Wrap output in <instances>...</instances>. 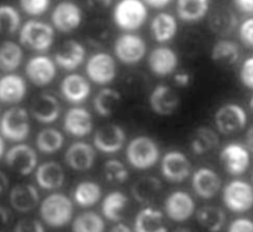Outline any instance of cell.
<instances>
[{
  "mask_svg": "<svg viewBox=\"0 0 253 232\" xmlns=\"http://www.w3.org/2000/svg\"><path fill=\"white\" fill-rule=\"evenodd\" d=\"M74 215L73 201L63 193H53L40 203L42 221L52 228H62L69 224Z\"/></svg>",
  "mask_w": 253,
  "mask_h": 232,
  "instance_id": "1",
  "label": "cell"
},
{
  "mask_svg": "<svg viewBox=\"0 0 253 232\" xmlns=\"http://www.w3.org/2000/svg\"><path fill=\"white\" fill-rule=\"evenodd\" d=\"M126 158L136 170L145 171L158 163L160 150L153 138L147 135H139L133 138L126 146Z\"/></svg>",
  "mask_w": 253,
  "mask_h": 232,
  "instance_id": "2",
  "label": "cell"
},
{
  "mask_svg": "<svg viewBox=\"0 0 253 232\" xmlns=\"http://www.w3.org/2000/svg\"><path fill=\"white\" fill-rule=\"evenodd\" d=\"M30 133V115L23 107H11L0 118V134L8 140L24 141L28 138Z\"/></svg>",
  "mask_w": 253,
  "mask_h": 232,
  "instance_id": "3",
  "label": "cell"
},
{
  "mask_svg": "<svg viewBox=\"0 0 253 232\" xmlns=\"http://www.w3.org/2000/svg\"><path fill=\"white\" fill-rule=\"evenodd\" d=\"M148 18V9L141 0H121L114 9L116 25L128 32L136 31L144 26Z\"/></svg>",
  "mask_w": 253,
  "mask_h": 232,
  "instance_id": "4",
  "label": "cell"
},
{
  "mask_svg": "<svg viewBox=\"0 0 253 232\" xmlns=\"http://www.w3.org/2000/svg\"><path fill=\"white\" fill-rule=\"evenodd\" d=\"M19 39L20 43L30 50L45 52L54 44L55 32L47 23L30 20L20 30Z\"/></svg>",
  "mask_w": 253,
  "mask_h": 232,
  "instance_id": "5",
  "label": "cell"
},
{
  "mask_svg": "<svg viewBox=\"0 0 253 232\" xmlns=\"http://www.w3.org/2000/svg\"><path fill=\"white\" fill-rule=\"evenodd\" d=\"M247 113L241 105L227 103L215 113V125L219 133L225 135L240 133L247 124Z\"/></svg>",
  "mask_w": 253,
  "mask_h": 232,
  "instance_id": "6",
  "label": "cell"
},
{
  "mask_svg": "<svg viewBox=\"0 0 253 232\" xmlns=\"http://www.w3.org/2000/svg\"><path fill=\"white\" fill-rule=\"evenodd\" d=\"M226 207L235 213H243L253 207V187L242 180H233L223 190Z\"/></svg>",
  "mask_w": 253,
  "mask_h": 232,
  "instance_id": "7",
  "label": "cell"
},
{
  "mask_svg": "<svg viewBox=\"0 0 253 232\" xmlns=\"http://www.w3.org/2000/svg\"><path fill=\"white\" fill-rule=\"evenodd\" d=\"M5 163L14 173L29 176L37 170L38 155L31 145L18 143L5 153Z\"/></svg>",
  "mask_w": 253,
  "mask_h": 232,
  "instance_id": "8",
  "label": "cell"
},
{
  "mask_svg": "<svg viewBox=\"0 0 253 232\" xmlns=\"http://www.w3.org/2000/svg\"><path fill=\"white\" fill-rule=\"evenodd\" d=\"M117 58L126 65H134L139 63L147 53L145 39L135 33H125L115 41L114 47Z\"/></svg>",
  "mask_w": 253,
  "mask_h": 232,
  "instance_id": "9",
  "label": "cell"
},
{
  "mask_svg": "<svg viewBox=\"0 0 253 232\" xmlns=\"http://www.w3.org/2000/svg\"><path fill=\"white\" fill-rule=\"evenodd\" d=\"M220 161L227 173L240 176L247 171L250 166L249 150L242 143L230 142L222 149Z\"/></svg>",
  "mask_w": 253,
  "mask_h": 232,
  "instance_id": "10",
  "label": "cell"
},
{
  "mask_svg": "<svg viewBox=\"0 0 253 232\" xmlns=\"http://www.w3.org/2000/svg\"><path fill=\"white\" fill-rule=\"evenodd\" d=\"M86 73L93 83L98 85H108L117 76L116 61L108 53H96L87 62Z\"/></svg>",
  "mask_w": 253,
  "mask_h": 232,
  "instance_id": "11",
  "label": "cell"
},
{
  "mask_svg": "<svg viewBox=\"0 0 253 232\" xmlns=\"http://www.w3.org/2000/svg\"><path fill=\"white\" fill-rule=\"evenodd\" d=\"M192 172V164L179 151L167 152L161 160V174L168 182L181 183Z\"/></svg>",
  "mask_w": 253,
  "mask_h": 232,
  "instance_id": "12",
  "label": "cell"
},
{
  "mask_svg": "<svg viewBox=\"0 0 253 232\" xmlns=\"http://www.w3.org/2000/svg\"><path fill=\"white\" fill-rule=\"evenodd\" d=\"M126 142V133L119 124H105L99 128L93 136V144L102 154L112 155L120 152Z\"/></svg>",
  "mask_w": 253,
  "mask_h": 232,
  "instance_id": "13",
  "label": "cell"
},
{
  "mask_svg": "<svg viewBox=\"0 0 253 232\" xmlns=\"http://www.w3.org/2000/svg\"><path fill=\"white\" fill-rule=\"evenodd\" d=\"M164 211L168 218L175 222H184L196 212V203L193 197L185 191H174L167 196L164 202Z\"/></svg>",
  "mask_w": 253,
  "mask_h": 232,
  "instance_id": "14",
  "label": "cell"
},
{
  "mask_svg": "<svg viewBox=\"0 0 253 232\" xmlns=\"http://www.w3.org/2000/svg\"><path fill=\"white\" fill-rule=\"evenodd\" d=\"M28 79L38 87L51 84L57 75L56 62L47 56H36L29 60L26 66Z\"/></svg>",
  "mask_w": 253,
  "mask_h": 232,
  "instance_id": "15",
  "label": "cell"
},
{
  "mask_svg": "<svg viewBox=\"0 0 253 232\" xmlns=\"http://www.w3.org/2000/svg\"><path fill=\"white\" fill-rule=\"evenodd\" d=\"M83 13L74 2L62 1L52 12V23L61 33H68L77 30L82 24Z\"/></svg>",
  "mask_w": 253,
  "mask_h": 232,
  "instance_id": "16",
  "label": "cell"
},
{
  "mask_svg": "<svg viewBox=\"0 0 253 232\" xmlns=\"http://www.w3.org/2000/svg\"><path fill=\"white\" fill-rule=\"evenodd\" d=\"M64 160L73 171L86 172L94 166L96 153L94 147L88 142L76 141L68 146Z\"/></svg>",
  "mask_w": 253,
  "mask_h": 232,
  "instance_id": "17",
  "label": "cell"
},
{
  "mask_svg": "<svg viewBox=\"0 0 253 232\" xmlns=\"http://www.w3.org/2000/svg\"><path fill=\"white\" fill-rule=\"evenodd\" d=\"M149 104L155 114L160 116H169L178 109L180 98L170 86L160 84L150 93Z\"/></svg>",
  "mask_w": 253,
  "mask_h": 232,
  "instance_id": "18",
  "label": "cell"
},
{
  "mask_svg": "<svg viewBox=\"0 0 253 232\" xmlns=\"http://www.w3.org/2000/svg\"><path fill=\"white\" fill-rule=\"evenodd\" d=\"M179 64L177 53L169 47L155 48L148 57V66L151 72L158 77L172 75Z\"/></svg>",
  "mask_w": 253,
  "mask_h": 232,
  "instance_id": "19",
  "label": "cell"
},
{
  "mask_svg": "<svg viewBox=\"0 0 253 232\" xmlns=\"http://www.w3.org/2000/svg\"><path fill=\"white\" fill-rule=\"evenodd\" d=\"M192 185L199 197L208 200L214 198L220 192L222 181L213 168L202 166L194 173Z\"/></svg>",
  "mask_w": 253,
  "mask_h": 232,
  "instance_id": "20",
  "label": "cell"
},
{
  "mask_svg": "<svg viewBox=\"0 0 253 232\" xmlns=\"http://www.w3.org/2000/svg\"><path fill=\"white\" fill-rule=\"evenodd\" d=\"M61 105L58 98L52 93H41L32 102L31 113L33 117L44 124L55 122L60 116Z\"/></svg>",
  "mask_w": 253,
  "mask_h": 232,
  "instance_id": "21",
  "label": "cell"
},
{
  "mask_svg": "<svg viewBox=\"0 0 253 232\" xmlns=\"http://www.w3.org/2000/svg\"><path fill=\"white\" fill-rule=\"evenodd\" d=\"M63 126L65 132L72 136H87L93 129L92 115L86 108L72 107L66 112Z\"/></svg>",
  "mask_w": 253,
  "mask_h": 232,
  "instance_id": "22",
  "label": "cell"
},
{
  "mask_svg": "<svg viewBox=\"0 0 253 232\" xmlns=\"http://www.w3.org/2000/svg\"><path fill=\"white\" fill-rule=\"evenodd\" d=\"M9 202L17 212L29 213L41 203L40 194L32 184H17L10 190Z\"/></svg>",
  "mask_w": 253,
  "mask_h": 232,
  "instance_id": "23",
  "label": "cell"
},
{
  "mask_svg": "<svg viewBox=\"0 0 253 232\" xmlns=\"http://www.w3.org/2000/svg\"><path fill=\"white\" fill-rule=\"evenodd\" d=\"M61 93L70 103H82L90 96V83L80 74H70L61 82Z\"/></svg>",
  "mask_w": 253,
  "mask_h": 232,
  "instance_id": "24",
  "label": "cell"
},
{
  "mask_svg": "<svg viewBox=\"0 0 253 232\" xmlns=\"http://www.w3.org/2000/svg\"><path fill=\"white\" fill-rule=\"evenodd\" d=\"M85 48L79 41L69 39L63 43L55 55L56 64L66 71L77 69L85 59Z\"/></svg>",
  "mask_w": 253,
  "mask_h": 232,
  "instance_id": "25",
  "label": "cell"
},
{
  "mask_svg": "<svg viewBox=\"0 0 253 232\" xmlns=\"http://www.w3.org/2000/svg\"><path fill=\"white\" fill-rule=\"evenodd\" d=\"M35 172L37 184L47 191L60 189L65 183L64 168L55 161L41 164Z\"/></svg>",
  "mask_w": 253,
  "mask_h": 232,
  "instance_id": "26",
  "label": "cell"
},
{
  "mask_svg": "<svg viewBox=\"0 0 253 232\" xmlns=\"http://www.w3.org/2000/svg\"><path fill=\"white\" fill-rule=\"evenodd\" d=\"M28 92L26 80L19 75L8 74L0 79V102L15 105L22 102Z\"/></svg>",
  "mask_w": 253,
  "mask_h": 232,
  "instance_id": "27",
  "label": "cell"
},
{
  "mask_svg": "<svg viewBox=\"0 0 253 232\" xmlns=\"http://www.w3.org/2000/svg\"><path fill=\"white\" fill-rule=\"evenodd\" d=\"M135 232H168L164 222L163 213L160 210L146 206L140 210L135 217Z\"/></svg>",
  "mask_w": 253,
  "mask_h": 232,
  "instance_id": "28",
  "label": "cell"
},
{
  "mask_svg": "<svg viewBox=\"0 0 253 232\" xmlns=\"http://www.w3.org/2000/svg\"><path fill=\"white\" fill-rule=\"evenodd\" d=\"M162 183L153 176H145L138 179L131 188L134 199L146 206L153 203L161 193Z\"/></svg>",
  "mask_w": 253,
  "mask_h": 232,
  "instance_id": "29",
  "label": "cell"
},
{
  "mask_svg": "<svg viewBox=\"0 0 253 232\" xmlns=\"http://www.w3.org/2000/svg\"><path fill=\"white\" fill-rule=\"evenodd\" d=\"M150 32L153 38L158 43H167L173 39L178 32L177 19L170 13L160 12L153 17Z\"/></svg>",
  "mask_w": 253,
  "mask_h": 232,
  "instance_id": "30",
  "label": "cell"
},
{
  "mask_svg": "<svg viewBox=\"0 0 253 232\" xmlns=\"http://www.w3.org/2000/svg\"><path fill=\"white\" fill-rule=\"evenodd\" d=\"M129 201V197L122 191H113L109 193L101 202V212L103 217L112 222H121Z\"/></svg>",
  "mask_w": 253,
  "mask_h": 232,
  "instance_id": "31",
  "label": "cell"
},
{
  "mask_svg": "<svg viewBox=\"0 0 253 232\" xmlns=\"http://www.w3.org/2000/svg\"><path fill=\"white\" fill-rule=\"evenodd\" d=\"M210 10V0H177L176 12L184 23H199Z\"/></svg>",
  "mask_w": 253,
  "mask_h": 232,
  "instance_id": "32",
  "label": "cell"
},
{
  "mask_svg": "<svg viewBox=\"0 0 253 232\" xmlns=\"http://www.w3.org/2000/svg\"><path fill=\"white\" fill-rule=\"evenodd\" d=\"M240 48L234 40L221 38L212 48L211 58L216 64L222 66H233L240 59Z\"/></svg>",
  "mask_w": 253,
  "mask_h": 232,
  "instance_id": "33",
  "label": "cell"
},
{
  "mask_svg": "<svg viewBox=\"0 0 253 232\" xmlns=\"http://www.w3.org/2000/svg\"><path fill=\"white\" fill-rule=\"evenodd\" d=\"M73 202L82 208H90L96 205L102 196L100 186L94 181H81L73 190Z\"/></svg>",
  "mask_w": 253,
  "mask_h": 232,
  "instance_id": "34",
  "label": "cell"
},
{
  "mask_svg": "<svg viewBox=\"0 0 253 232\" xmlns=\"http://www.w3.org/2000/svg\"><path fill=\"white\" fill-rule=\"evenodd\" d=\"M219 143V135L209 126H200L195 131L191 139L192 151L198 156L216 150Z\"/></svg>",
  "mask_w": 253,
  "mask_h": 232,
  "instance_id": "35",
  "label": "cell"
},
{
  "mask_svg": "<svg viewBox=\"0 0 253 232\" xmlns=\"http://www.w3.org/2000/svg\"><path fill=\"white\" fill-rule=\"evenodd\" d=\"M199 224L209 232H219L226 223V214L217 206L207 205L197 211Z\"/></svg>",
  "mask_w": 253,
  "mask_h": 232,
  "instance_id": "36",
  "label": "cell"
},
{
  "mask_svg": "<svg viewBox=\"0 0 253 232\" xmlns=\"http://www.w3.org/2000/svg\"><path fill=\"white\" fill-rule=\"evenodd\" d=\"M122 95L112 88L101 89L93 100V107L96 113L102 117H110L120 106Z\"/></svg>",
  "mask_w": 253,
  "mask_h": 232,
  "instance_id": "37",
  "label": "cell"
},
{
  "mask_svg": "<svg viewBox=\"0 0 253 232\" xmlns=\"http://www.w3.org/2000/svg\"><path fill=\"white\" fill-rule=\"evenodd\" d=\"M65 142L63 133L53 128L42 130L36 138L38 150L45 155H53L59 152Z\"/></svg>",
  "mask_w": 253,
  "mask_h": 232,
  "instance_id": "38",
  "label": "cell"
},
{
  "mask_svg": "<svg viewBox=\"0 0 253 232\" xmlns=\"http://www.w3.org/2000/svg\"><path fill=\"white\" fill-rule=\"evenodd\" d=\"M24 60V52L16 43L6 40L0 45V70L12 72L16 70Z\"/></svg>",
  "mask_w": 253,
  "mask_h": 232,
  "instance_id": "39",
  "label": "cell"
},
{
  "mask_svg": "<svg viewBox=\"0 0 253 232\" xmlns=\"http://www.w3.org/2000/svg\"><path fill=\"white\" fill-rule=\"evenodd\" d=\"M72 232H105V221L94 211H85L77 215L71 226Z\"/></svg>",
  "mask_w": 253,
  "mask_h": 232,
  "instance_id": "40",
  "label": "cell"
},
{
  "mask_svg": "<svg viewBox=\"0 0 253 232\" xmlns=\"http://www.w3.org/2000/svg\"><path fill=\"white\" fill-rule=\"evenodd\" d=\"M237 17L231 10L215 11L210 18V27L214 33L220 35H228L237 26Z\"/></svg>",
  "mask_w": 253,
  "mask_h": 232,
  "instance_id": "41",
  "label": "cell"
},
{
  "mask_svg": "<svg viewBox=\"0 0 253 232\" xmlns=\"http://www.w3.org/2000/svg\"><path fill=\"white\" fill-rule=\"evenodd\" d=\"M103 177L112 185H122L129 179V171L123 162L112 159L103 164Z\"/></svg>",
  "mask_w": 253,
  "mask_h": 232,
  "instance_id": "42",
  "label": "cell"
},
{
  "mask_svg": "<svg viewBox=\"0 0 253 232\" xmlns=\"http://www.w3.org/2000/svg\"><path fill=\"white\" fill-rule=\"evenodd\" d=\"M20 26V15L11 5H0V34H13Z\"/></svg>",
  "mask_w": 253,
  "mask_h": 232,
  "instance_id": "43",
  "label": "cell"
},
{
  "mask_svg": "<svg viewBox=\"0 0 253 232\" xmlns=\"http://www.w3.org/2000/svg\"><path fill=\"white\" fill-rule=\"evenodd\" d=\"M19 4L29 15L40 16L49 9L51 0H19Z\"/></svg>",
  "mask_w": 253,
  "mask_h": 232,
  "instance_id": "44",
  "label": "cell"
},
{
  "mask_svg": "<svg viewBox=\"0 0 253 232\" xmlns=\"http://www.w3.org/2000/svg\"><path fill=\"white\" fill-rule=\"evenodd\" d=\"M238 33L242 44L246 48L253 50V16L243 20L239 26Z\"/></svg>",
  "mask_w": 253,
  "mask_h": 232,
  "instance_id": "45",
  "label": "cell"
},
{
  "mask_svg": "<svg viewBox=\"0 0 253 232\" xmlns=\"http://www.w3.org/2000/svg\"><path fill=\"white\" fill-rule=\"evenodd\" d=\"M239 78L243 86L253 90V56L245 59L240 67Z\"/></svg>",
  "mask_w": 253,
  "mask_h": 232,
  "instance_id": "46",
  "label": "cell"
},
{
  "mask_svg": "<svg viewBox=\"0 0 253 232\" xmlns=\"http://www.w3.org/2000/svg\"><path fill=\"white\" fill-rule=\"evenodd\" d=\"M14 232H46V230L40 220L24 218L15 224Z\"/></svg>",
  "mask_w": 253,
  "mask_h": 232,
  "instance_id": "47",
  "label": "cell"
},
{
  "mask_svg": "<svg viewBox=\"0 0 253 232\" xmlns=\"http://www.w3.org/2000/svg\"><path fill=\"white\" fill-rule=\"evenodd\" d=\"M227 232H253V220L237 218L230 223Z\"/></svg>",
  "mask_w": 253,
  "mask_h": 232,
  "instance_id": "48",
  "label": "cell"
},
{
  "mask_svg": "<svg viewBox=\"0 0 253 232\" xmlns=\"http://www.w3.org/2000/svg\"><path fill=\"white\" fill-rule=\"evenodd\" d=\"M173 81L177 87L185 88L191 85V83L193 81V76L188 72H179L174 74Z\"/></svg>",
  "mask_w": 253,
  "mask_h": 232,
  "instance_id": "49",
  "label": "cell"
},
{
  "mask_svg": "<svg viewBox=\"0 0 253 232\" xmlns=\"http://www.w3.org/2000/svg\"><path fill=\"white\" fill-rule=\"evenodd\" d=\"M237 9L243 13H253V0H233Z\"/></svg>",
  "mask_w": 253,
  "mask_h": 232,
  "instance_id": "50",
  "label": "cell"
},
{
  "mask_svg": "<svg viewBox=\"0 0 253 232\" xmlns=\"http://www.w3.org/2000/svg\"><path fill=\"white\" fill-rule=\"evenodd\" d=\"M11 214L9 210L4 206H0V227L6 226L10 221Z\"/></svg>",
  "mask_w": 253,
  "mask_h": 232,
  "instance_id": "51",
  "label": "cell"
},
{
  "mask_svg": "<svg viewBox=\"0 0 253 232\" xmlns=\"http://www.w3.org/2000/svg\"><path fill=\"white\" fill-rule=\"evenodd\" d=\"M146 4H148L149 6L156 8V9H161L166 7L168 4H169L172 0H144Z\"/></svg>",
  "mask_w": 253,
  "mask_h": 232,
  "instance_id": "52",
  "label": "cell"
},
{
  "mask_svg": "<svg viewBox=\"0 0 253 232\" xmlns=\"http://www.w3.org/2000/svg\"><path fill=\"white\" fill-rule=\"evenodd\" d=\"M9 181L6 174L2 171H0V195L3 194L8 189Z\"/></svg>",
  "mask_w": 253,
  "mask_h": 232,
  "instance_id": "53",
  "label": "cell"
},
{
  "mask_svg": "<svg viewBox=\"0 0 253 232\" xmlns=\"http://www.w3.org/2000/svg\"><path fill=\"white\" fill-rule=\"evenodd\" d=\"M245 145L249 152L253 153V125L250 126L245 135Z\"/></svg>",
  "mask_w": 253,
  "mask_h": 232,
  "instance_id": "54",
  "label": "cell"
},
{
  "mask_svg": "<svg viewBox=\"0 0 253 232\" xmlns=\"http://www.w3.org/2000/svg\"><path fill=\"white\" fill-rule=\"evenodd\" d=\"M109 232H135V231L126 224L119 222L114 227H112Z\"/></svg>",
  "mask_w": 253,
  "mask_h": 232,
  "instance_id": "55",
  "label": "cell"
},
{
  "mask_svg": "<svg viewBox=\"0 0 253 232\" xmlns=\"http://www.w3.org/2000/svg\"><path fill=\"white\" fill-rule=\"evenodd\" d=\"M91 2H94L95 4H99L100 6H103V7H108L112 4V1L113 0H90Z\"/></svg>",
  "mask_w": 253,
  "mask_h": 232,
  "instance_id": "56",
  "label": "cell"
},
{
  "mask_svg": "<svg viewBox=\"0 0 253 232\" xmlns=\"http://www.w3.org/2000/svg\"><path fill=\"white\" fill-rule=\"evenodd\" d=\"M3 156H5V142L3 136L0 134V160L2 159Z\"/></svg>",
  "mask_w": 253,
  "mask_h": 232,
  "instance_id": "57",
  "label": "cell"
},
{
  "mask_svg": "<svg viewBox=\"0 0 253 232\" xmlns=\"http://www.w3.org/2000/svg\"><path fill=\"white\" fill-rule=\"evenodd\" d=\"M172 232H194V231L191 228H187V227H177Z\"/></svg>",
  "mask_w": 253,
  "mask_h": 232,
  "instance_id": "58",
  "label": "cell"
},
{
  "mask_svg": "<svg viewBox=\"0 0 253 232\" xmlns=\"http://www.w3.org/2000/svg\"><path fill=\"white\" fill-rule=\"evenodd\" d=\"M249 110H250V112H251V114L253 115V95L251 96V98H250V100H249Z\"/></svg>",
  "mask_w": 253,
  "mask_h": 232,
  "instance_id": "59",
  "label": "cell"
},
{
  "mask_svg": "<svg viewBox=\"0 0 253 232\" xmlns=\"http://www.w3.org/2000/svg\"><path fill=\"white\" fill-rule=\"evenodd\" d=\"M251 178H252V183H253V172H252V176H251Z\"/></svg>",
  "mask_w": 253,
  "mask_h": 232,
  "instance_id": "60",
  "label": "cell"
}]
</instances>
